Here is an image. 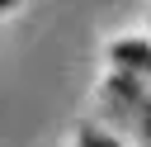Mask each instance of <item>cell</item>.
<instances>
[{
  "label": "cell",
  "instance_id": "obj_1",
  "mask_svg": "<svg viewBox=\"0 0 151 147\" xmlns=\"http://www.w3.org/2000/svg\"><path fill=\"white\" fill-rule=\"evenodd\" d=\"M76 147H132V142H127V138H118L109 123H90V128L76 138Z\"/></svg>",
  "mask_w": 151,
  "mask_h": 147
}]
</instances>
